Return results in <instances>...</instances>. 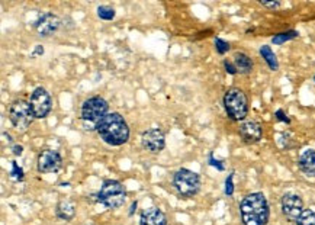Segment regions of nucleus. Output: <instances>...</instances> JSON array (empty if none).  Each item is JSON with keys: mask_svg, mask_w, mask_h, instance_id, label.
<instances>
[{"mask_svg": "<svg viewBox=\"0 0 315 225\" xmlns=\"http://www.w3.org/2000/svg\"><path fill=\"white\" fill-rule=\"evenodd\" d=\"M126 201V189L124 184L115 179H106L97 192V202L108 209H118Z\"/></svg>", "mask_w": 315, "mask_h": 225, "instance_id": "20e7f679", "label": "nucleus"}, {"mask_svg": "<svg viewBox=\"0 0 315 225\" xmlns=\"http://www.w3.org/2000/svg\"><path fill=\"white\" fill-rule=\"evenodd\" d=\"M260 5H263L264 8H273V9H276V8H279V6H281V3H279V2H260Z\"/></svg>", "mask_w": 315, "mask_h": 225, "instance_id": "c85d7f7f", "label": "nucleus"}, {"mask_svg": "<svg viewBox=\"0 0 315 225\" xmlns=\"http://www.w3.org/2000/svg\"><path fill=\"white\" fill-rule=\"evenodd\" d=\"M224 108L232 121H244L249 113L247 94L238 87H231L224 94Z\"/></svg>", "mask_w": 315, "mask_h": 225, "instance_id": "39448f33", "label": "nucleus"}, {"mask_svg": "<svg viewBox=\"0 0 315 225\" xmlns=\"http://www.w3.org/2000/svg\"><path fill=\"white\" fill-rule=\"evenodd\" d=\"M282 212L285 218L291 222H296L304 212V201L299 195L285 194L282 196Z\"/></svg>", "mask_w": 315, "mask_h": 225, "instance_id": "9d476101", "label": "nucleus"}, {"mask_svg": "<svg viewBox=\"0 0 315 225\" xmlns=\"http://www.w3.org/2000/svg\"><path fill=\"white\" fill-rule=\"evenodd\" d=\"M234 66L237 72L241 74H250L253 72V60L244 52H235L234 54Z\"/></svg>", "mask_w": 315, "mask_h": 225, "instance_id": "f3484780", "label": "nucleus"}, {"mask_svg": "<svg viewBox=\"0 0 315 225\" xmlns=\"http://www.w3.org/2000/svg\"><path fill=\"white\" fill-rule=\"evenodd\" d=\"M224 67H225V72L228 73V74H231V76H235L237 74V69H235V66H234V62L228 61V60H225L224 61Z\"/></svg>", "mask_w": 315, "mask_h": 225, "instance_id": "a878e982", "label": "nucleus"}, {"mask_svg": "<svg viewBox=\"0 0 315 225\" xmlns=\"http://www.w3.org/2000/svg\"><path fill=\"white\" fill-rule=\"evenodd\" d=\"M29 106H31L32 113L35 119H44L48 116V113L53 109V99L51 94L44 87H37L31 93L29 98Z\"/></svg>", "mask_w": 315, "mask_h": 225, "instance_id": "6e6552de", "label": "nucleus"}, {"mask_svg": "<svg viewBox=\"0 0 315 225\" xmlns=\"http://www.w3.org/2000/svg\"><path fill=\"white\" fill-rule=\"evenodd\" d=\"M298 166L301 169V172L309 177H315V150L314 148H308L304 153L299 155Z\"/></svg>", "mask_w": 315, "mask_h": 225, "instance_id": "2eb2a0df", "label": "nucleus"}, {"mask_svg": "<svg viewBox=\"0 0 315 225\" xmlns=\"http://www.w3.org/2000/svg\"><path fill=\"white\" fill-rule=\"evenodd\" d=\"M314 82H315V76H314Z\"/></svg>", "mask_w": 315, "mask_h": 225, "instance_id": "2f4dec72", "label": "nucleus"}, {"mask_svg": "<svg viewBox=\"0 0 315 225\" xmlns=\"http://www.w3.org/2000/svg\"><path fill=\"white\" fill-rule=\"evenodd\" d=\"M96 133L100 140L112 147H119L129 140V126L124 116L118 112H109L99 123Z\"/></svg>", "mask_w": 315, "mask_h": 225, "instance_id": "f257e3e1", "label": "nucleus"}, {"mask_svg": "<svg viewBox=\"0 0 315 225\" xmlns=\"http://www.w3.org/2000/svg\"><path fill=\"white\" fill-rule=\"evenodd\" d=\"M42 54H44V47L42 45H37L33 52H32V57H38V55H42Z\"/></svg>", "mask_w": 315, "mask_h": 225, "instance_id": "c756f323", "label": "nucleus"}, {"mask_svg": "<svg viewBox=\"0 0 315 225\" xmlns=\"http://www.w3.org/2000/svg\"><path fill=\"white\" fill-rule=\"evenodd\" d=\"M33 119H35V116L32 113L29 102H26L23 99H16L12 102L11 108H9V121L16 131L25 133L31 126Z\"/></svg>", "mask_w": 315, "mask_h": 225, "instance_id": "0eeeda50", "label": "nucleus"}, {"mask_svg": "<svg viewBox=\"0 0 315 225\" xmlns=\"http://www.w3.org/2000/svg\"><path fill=\"white\" fill-rule=\"evenodd\" d=\"M173 186L182 198H192L200 190L199 174L189 169H179L173 176Z\"/></svg>", "mask_w": 315, "mask_h": 225, "instance_id": "423d86ee", "label": "nucleus"}, {"mask_svg": "<svg viewBox=\"0 0 315 225\" xmlns=\"http://www.w3.org/2000/svg\"><path fill=\"white\" fill-rule=\"evenodd\" d=\"M274 116H276V119L277 121H282V122H286V123H289L291 122V119L285 115V112L282 111V109H279V111H276V113H274Z\"/></svg>", "mask_w": 315, "mask_h": 225, "instance_id": "bb28decb", "label": "nucleus"}, {"mask_svg": "<svg viewBox=\"0 0 315 225\" xmlns=\"http://www.w3.org/2000/svg\"><path fill=\"white\" fill-rule=\"evenodd\" d=\"M55 216L61 221H72L76 216V208L68 201H60L55 206Z\"/></svg>", "mask_w": 315, "mask_h": 225, "instance_id": "dca6fc26", "label": "nucleus"}, {"mask_svg": "<svg viewBox=\"0 0 315 225\" xmlns=\"http://www.w3.org/2000/svg\"><path fill=\"white\" fill-rule=\"evenodd\" d=\"M12 151H13V154L16 157H21L22 153H23V147L19 145V144H15V145H12Z\"/></svg>", "mask_w": 315, "mask_h": 225, "instance_id": "cd10ccee", "label": "nucleus"}, {"mask_svg": "<svg viewBox=\"0 0 315 225\" xmlns=\"http://www.w3.org/2000/svg\"><path fill=\"white\" fill-rule=\"evenodd\" d=\"M63 167V158L55 150H44L38 155L37 169L40 173H55Z\"/></svg>", "mask_w": 315, "mask_h": 225, "instance_id": "1a4fd4ad", "label": "nucleus"}, {"mask_svg": "<svg viewBox=\"0 0 315 225\" xmlns=\"http://www.w3.org/2000/svg\"><path fill=\"white\" fill-rule=\"evenodd\" d=\"M238 133H240V137L246 144H256L262 140V125L257 121H244L240 125Z\"/></svg>", "mask_w": 315, "mask_h": 225, "instance_id": "ddd939ff", "label": "nucleus"}, {"mask_svg": "<svg viewBox=\"0 0 315 225\" xmlns=\"http://www.w3.org/2000/svg\"><path fill=\"white\" fill-rule=\"evenodd\" d=\"M296 225H315V212L312 209H304V212L298 218Z\"/></svg>", "mask_w": 315, "mask_h": 225, "instance_id": "6ab92c4d", "label": "nucleus"}, {"mask_svg": "<svg viewBox=\"0 0 315 225\" xmlns=\"http://www.w3.org/2000/svg\"><path fill=\"white\" fill-rule=\"evenodd\" d=\"M260 54H262V57L264 58V61L267 62V66H269V69H270L272 72H276V70L279 69L277 58H276L274 52L272 51V48H270L269 45H263L262 48H260Z\"/></svg>", "mask_w": 315, "mask_h": 225, "instance_id": "a211bd4d", "label": "nucleus"}, {"mask_svg": "<svg viewBox=\"0 0 315 225\" xmlns=\"http://www.w3.org/2000/svg\"><path fill=\"white\" fill-rule=\"evenodd\" d=\"M135 209H137V202H132L131 204V208H129V216H132L134 215V212H135Z\"/></svg>", "mask_w": 315, "mask_h": 225, "instance_id": "7c9ffc66", "label": "nucleus"}, {"mask_svg": "<svg viewBox=\"0 0 315 225\" xmlns=\"http://www.w3.org/2000/svg\"><path fill=\"white\" fill-rule=\"evenodd\" d=\"M115 9L111 6H99L97 8V16L103 21H112L115 18Z\"/></svg>", "mask_w": 315, "mask_h": 225, "instance_id": "412c9836", "label": "nucleus"}, {"mask_svg": "<svg viewBox=\"0 0 315 225\" xmlns=\"http://www.w3.org/2000/svg\"><path fill=\"white\" fill-rule=\"evenodd\" d=\"M298 37V32L296 31H288V32H282V34H277L274 35L272 38V42L276 44V45H281L286 41H291V40H295Z\"/></svg>", "mask_w": 315, "mask_h": 225, "instance_id": "aec40b11", "label": "nucleus"}, {"mask_svg": "<svg viewBox=\"0 0 315 225\" xmlns=\"http://www.w3.org/2000/svg\"><path fill=\"white\" fill-rule=\"evenodd\" d=\"M11 177L13 179V180H16V182H22L23 180V170H22V167L19 166V164L16 163V162H12V172L11 173Z\"/></svg>", "mask_w": 315, "mask_h": 225, "instance_id": "4be33fe9", "label": "nucleus"}, {"mask_svg": "<svg viewBox=\"0 0 315 225\" xmlns=\"http://www.w3.org/2000/svg\"><path fill=\"white\" fill-rule=\"evenodd\" d=\"M240 216L244 225H267L270 208L262 192L247 195L240 204Z\"/></svg>", "mask_w": 315, "mask_h": 225, "instance_id": "f03ea898", "label": "nucleus"}, {"mask_svg": "<svg viewBox=\"0 0 315 225\" xmlns=\"http://www.w3.org/2000/svg\"><path fill=\"white\" fill-rule=\"evenodd\" d=\"M215 50L220 55H224L225 52L230 51V44L221 38H215Z\"/></svg>", "mask_w": 315, "mask_h": 225, "instance_id": "5701e85b", "label": "nucleus"}, {"mask_svg": "<svg viewBox=\"0 0 315 225\" xmlns=\"http://www.w3.org/2000/svg\"><path fill=\"white\" fill-rule=\"evenodd\" d=\"M139 225H167V216L161 209L150 206L141 212Z\"/></svg>", "mask_w": 315, "mask_h": 225, "instance_id": "4468645a", "label": "nucleus"}, {"mask_svg": "<svg viewBox=\"0 0 315 225\" xmlns=\"http://www.w3.org/2000/svg\"><path fill=\"white\" fill-rule=\"evenodd\" d=\"M141 145L150 153H160L166 147V137L160 128H150L141 135Z\"/></svg>", "mask_w": 315, "mask_h": 225, "instance_id": "f8f14e48", "label": "nucleus"}, {"mask_svg": "<svg viewBox=\"0 0 315 225\" xmlns=\"http://www.w3.org/2000/svg\"><path fill=\"white\" fill-rule=\"evenodd\" d=\"M61 26V21L57 15H54L51 12H47V13H42L41 16L37 19V22L33 23V28L37 34L41 37V38H47V37H51L55 32L60 29Z\"/></svg>", "mask_w": 315, "mask_h": 225, "instance_id": "9b49d317", "label": "nucleus"}, {"mask_svg": "<svg viewBox=\"0 0 315 225\" xmlns=\"http://www.w3.org/2000/svg\"><path fill=\"white\" fill-rule=\"evenodd\" d=\"M232 179H234V173L230 174L227 177V180H225V195H228V196H232V194H234V182H232Z\"/></svg>", "mask_w": 315, "mask_h": 225, "instance_id": "b1692460", "label": "nucleus"}, {"mask_svg": "<svg viewBox=\"0 0 315 225\" xmlns=\"http://www.w3.org/2000/svg\"><path fill=\"white\" fill-rule=\"evenodd\" d=\"M109 113V105L100 96H92L86 99L80 109V119L86 131H96L99 123Z\"/></svg>", "mask_w": 315, "mask_h": 225, "instance_id": "7ed1b4c3", "label": "nucleus"}, {"mask_svg": "<svg viewBox=\"0 0 315 225\" xmlns=\"http://www.w3.org/2000/svg\"><path fill=\"white\" fill-rule=\"evenodd\" d=\"M208 163H209V166H212V167H215L217 170H220V172H224V169H225L222 162H221V160H215L212 154H209V160H208Z\"/></svg>", "mask_w": 315, "mask_h": 225, "instance_id": "393cba45", "label": "nucleus"}]
</instances>
